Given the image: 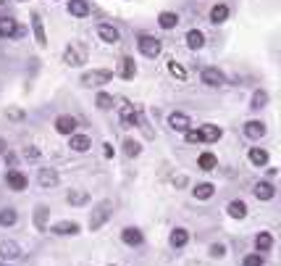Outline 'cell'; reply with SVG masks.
I'll use <instances>...</instances> for the list:
<instances>
[{
    "mask_svg": "<svg viewBox=\"0 0 281 266\" xmlns=\"http://www.w3.org/2000/svg\"><path fill=\"white\" fill-rule=\"evenodd\" d=\"M110 213H113V203H110V200H100L92 209V213H89V229L92 232L103 229V224L110 219Z\"/></svg>",
    "mask_w": 281,
    "mask_h": 266,
    "instance_id": "obj_1",
    "label": "cell"
},
{
    "mask_svg": "<svg viewBox=\"0 0 281 266\" xmlns=\"http://www.w3.org/2000/svg\"><path fill=\"white\" fill-rule=\"evenodd\" d=\"M113 82V71L108 69H92L87 74H82V84L84 87H103V84Z\"/></svg>",
    "mask_w": 281,
    "mask_h": 266,
    "instance_id": "obj_2",
    "label": "cell"
},
{
    "mask_svg": "<svg viewBox=\"0 0 281 266\" xmlns=\"http://www.w3.org/2000/svg\"><path fill=\"white\" fill-rule=\"evenodd\" d=\"M137 48H140L142 56L158 58L160 50H163V42L158 40V37H153V35H140V40H137Z\"/></svg>",
    "mask_w": 281,
    "mask_h": 266,
    "instance_id": "obj_3",
    "label": "cell"
},
{
    "mask_svg": "<svg viewBox=\"0 0 281 266\" xmlns=\"http://www.w3.org/2000/svg\"><path fill=\"white\" fill-rule=\"evenodd\" d=\"M200 79H202V84H208V87H221V84H226L224 71L215 69V66H205V69H202Z\"/></svg>",
    "mask_w": 281,
    "mask_h": 266,
    "instance_id": "obj_4",
    "label": "cell"
},
{
    "mask_svg": "<svg viewBox=\"0 0 281 266\" xmlns=\"http://www.w3.org/2000/svg\"><path fill=\"white\" fill-rule=\"evenodd\" d=\"M168 127H171L174 132H181V134H184L187 129H192V119H189L187 114H181V111H174L171 116H168Z\"/></svg>",
    "mask_w": 281,
    "mask_h": 266,
    "instance_id": "obj_5",
    "label": "cell"
},
{
    "mask_svg": "<svg viewBox=\"0 0 281 266\" xmlns=\"http://www.w3.org/2000/svg\"><path fill=\"white\" fill-rule=\"evenodd\" d=\"M0 258H5V261H16V258H21V248H18V243H14V240H0Z\"/></svg>",
    "mask_w": 281,
    "mask_h": 266,
    "instance_id": "obj_6",
    "label": "cell"
},
{
    "mask_svg": "<svg viewBox=\"0 0 281 266\" xmlns=\"http://www.w3.org/2000/svg\"><path fill=\"white\" fill-rule=\"evenodd\" d=\"M5 185H8L11 187V190H14V192H21V190H27V177H24V174L21 171H16V169H11V171L8 174H5Z\"/></svg>",
    "mask_w": 281,
    "mask_h": 266,
    "instance_id": "obj_7",
    "label": "cell"
},
{
    "mask_svg": "<svg viewBox=\"0 0 281 266\" xmlns=\"http://www.w3.org/2000/svg\"><path fill=\"white\" fill-rule=\"evenodd\" d=\"M97 37H100L103 42H108V45H116L121 40V32L113 27V24H100L97 27Z\"/></svg>",
    "mask_w": 281,
    "mask_h": 266,
    "instance_id": "obj_8",
    "label": "cell"
},
{
    "mask_svg": "<svg viewBox=\"0 0 281 266\" xmlns=\"http://www.w3.org/2000/svg\"><path fill=\"white\" fill-rule=\"evenodd\" d=\"M76 127H79V124H76L74 116H58V119H55V132L58 134H69V137H71V134L76 132Z\"/></svg>",
    "mask_w": 281,
    "mask_h": 266,
    "instance_id": "obj_9",
    "label": "cell"
},
{
    "mask_svg": "<svg viewBox=\"0 0 281 266\" xmlns=\"http://www.w3.org/2000/svg\"><path fill=\"white\" fill-rule=\"evenodd\" d=\"M37 182H40L42 190H50V187H55L58 185V171L55 169H40V174H37Z\"/></svg>",
    "mask_w": 281,
    "mask_h": 266,
    "instance_id": "obj_10",
    "label": "cell"
},
{
    "mask_svg": "<svg viewBox=\"0 0 281 266\" xmlns=\"http://www.w3.org/2000/svg\"><path fill=\"white\" fill-rule=\"evenodd\" d=\"M119 119H121L123 127H134L137 124V108H134V103H121Z\"/></svg>",
    "mask_w": 281,
    "mask_h": 266,
    "instance_id": "obj_11",
    "label": "cell"
},
{
    "mask_svg": "<svg viewBox=\"0 0 281 266\" xmlns=\"http://www.w3.org/2000/svg\"><path fill=\"white\" fill-rule=\"evenodd\" d=\"M197 132H200V140H202V142H218L221 134H224L218 124H202Z\"/></svg>",
    "mask_w": 281,
    "mask_h": 266,
    "instance_id": "obj_12",
    "label": "cell"
},
{
    "mask_svg": "<svg viewBox=\"0 0 281 266\" xmlns=\"http://www.w3.org/2000/svg\"><path fill=\"white\" fill-rule=\"evenodd\" d=\"M168 243H171L174 250H181V248H184V245L189 243V232L184 229V227H176L171 235H168Z\"/></svg>",
    "mask_w": 281,
    "mask_h": 266,
    "instance_id": "obj_13",
    "label": "cell"
},
{
    "mask_svg": "<svg viewBox=\"0 0 281 266\" xmlns=\"http://www.w3.org/2000/svg\"><path fill=\"white\" fill-rule=\"evenodd\" d=\"M121 240L126 245H132V248H137V245H142V240H145V237H142V232L137 229V227H123V229H121Z\"/></svg>",
    "mask_w": 281,
    "mask_h": 266,
    "instance_id": "obj_14",
    "label": "cell"
},
{
    "mask_svg": "<svg viewBox=\"0 0 281 266\" xmlns=\"http://www.w3.org/2000/svg\"><path fill=\"white\" fill-rule=\"evenodd\" d=\"M245 134L250 140H260V137H265V124L263 121H258V119H250L245 124Z\"/></svg>",
    "mask_w": 281,
    "mask_h": 266,
    "instance_id": "obj_15",
    "label": "cell"
},
{
    "mask_svg": "<svg viewBox=\"0 0 281 266\" xmlns=\"http://www.w3.org/2000/svg\"><path fill=\"white\" fill-rule=\"evenodd\" d=\"M32 29H35V40L40 48H45L48 45V35H45V24H42V16L40 14H35L32 16Z\"/></svg>",
    "mask_w": 281,
    "mask_h": 266,
    "instance_id": "obj_16",
    "label": "cell"
},
{
    "mask_svg": "<svg viewBox=\"0 0 281 266\" xmlns=\"http://www.w3.org/2000/svg\"><path fill=\"white\" fill-rule=\"evenodd\" d=\"M69 145H71V151H76V153H87L89 148H92V140H89L87 134H71Z\"/></svg>",
    "mask_w": 281,
    "mask_h": 266,
    "instance_id": "obj_17",
    "label": "cell"
},
{
    "mask_svg": "<svg viewBox=\"0 0 281 266\" xmlns=\"http://www.w3.org/2000/svg\"><path fill=\"white\" fill-rule=\"evenodd\" d=\"M69 14L74 19L89 16V3H87V0H69Z\"/></svg>",
    "mask_w": 281,
    "mask_h": 266,
    "instance_id": "obj_18",
    "label": "cell"
},
{
    "mask_svg": "<svg viewBox=\"0 0 281 266\" xmlns=\"http://www.w3.org/2000/svg\"><path fill=\"white\" fill-rule=\"evenodd\" d=\"M16 19L14 16H0V37H16Z\"/></svg>",
    "mask_w": 281,
    "mask_h": 266,
    "instance_id": "obj_19",
    "label": "cell"
},
{
    "mask_svg": "<svg viewBox=\"0 0 281 266\" xmlns=\"http://www.w3.org/2000/svg\"><path fill=\"white\" fill-rule=\"evenodd\" d=\"M271 248H273V237L268 235V232H258V235H255V250L263 256V253H268Z\"/></svg>",
    "mask_w": 281,
    "mask_h": 266,
    "instance_id": "obj_20",
    "label": "cell"
},
{
    "mask_svg": "<svg viewBox=\"0 0 281 266\" xmlns=\"http://www.w3.org/2000/svg\"><path fill=\"white\" fill-rule=\"evenodd\" d=\"M63 61L69 63V66H79V63H84V50L82 48H66V53H63Z\"/></svg>",
    "mask_w": 281,
    "mask_h": 266,
    "instance_id": "obj_21",
    "label": "cell"
},
{
    "mask_svg": "<svg viewBox=\"0 0 281 266\" xmlns=\"http://www.w3.org/2000/svg\"><path fill=\"white\" fill-rule=\"evenodd\" d=\"M252 192H255V198H258V200H271L273 195H276V187H273L271 182H258Z\"/></svg>",
    "mask_w": 281,
    "mask_h": 266,
    "instance_id": "obj_22",
    "label": "cell"
},
{
    "mask_svg": "<svg viewBox=\"0 0 281 266\" xmlns=\"http://www.w3.org/2000/svg\"><path fill=\"white\" fill-rule=\"evenodd\" d=\"M119 74L123 76V79H134V74H137V63H134V58H129V56H123V58H121Z\"/></svg>",
    "mask_w": 281,
    "mask_h": 266,
    "instance_id": "obj_23",
    "label": "cell"
},
{
    "mask_svg": "<svg viewBox=\"0 0 281 266\" xmlns=\"http://www.w3.org/2000/svg\"><path fill=\"white\" fill-rule=\"evenodd\" d=\"M202 45H205V35H202L200 29H189L187 32V48L189 50H200Z\"/></svg>",
    "mask_w": 281,
    "mask_h": 266,
    "instance_id": "obj_24",
    "label": "cell"
},
{
    "mask_svg": "<svg viewBox=\"0 0 281 266\" xmlns=\"http://www.w3.org/2000/svg\"><path fill=\"white\" fill-rule=\"evenodd\" d=\"M226 213L231 219H245L247 216V206H245V200H231V203L226 206Z\"/></svg>",
    "mask_w": 281,
    "mask_h": 266,
    "instance_id": "obj_25",
    "label": "cell"
},
{
    "mask_svg": "<svg viewBox=\"0 0 281 266\" xmlns=\"http://www.w3.org/2000/svg\"><path fill=\"white\" fill-rule=\"evenodd\" d=\"M247 158H250L252 166H265L268 164V151H263V148H250Z\"/></svg>",
    "mask_w": 281,
    "mask_h": 266,
    "instance_id": "obj_26",
    "label": "cell"
},
{
    "mask_svg": "<svg viewBox=\"0 0 281 266\" xmlns=\"http://www.w3.org/2000/svg\"><path fill=\"white\" fill-rule=\"evenodd\" d=\"M226 19H228V5L226 3H218V5L211 8V21L213 24H224Z\"/></svg>",
    "mask_w": 281,
    "mask_h": 266,
    "instance_id": "obj_27",
    "label": "cell"
},
{
    "mask_svg": "<svg viewBox=\"0 0 281 266\" xmlns=\"http://www.w3.org/2000/svg\"><path fill=\"white\" fill-rule=\"evenodd\" d=\"M213 192H215V187L211 182H200L197 187H192V195L197 198V200H208V198H213Z\"/></svg>",
    "mask_w": 281,
    "mask_h": 266,
    "instance_id": "obj_28",
    "label": "cell"
},
{
    "mask_svg": "<svg viewBox=\"0 0 281 266\" xmlns=\"http://www.w3.org/2000/svg\"><path fill=\"white\" fill-rule=\"evenodd\" d=\"M48 213H50V209H48V206H37V209H35V227H37V229H48Z\"/></svg>",
    "mask_w": 281,
    "mask_h": 266,
    "instance_id": "obj_29",
    "label": "cell"
},
{
    "mask_svg": "<svg viewBox=\"0 0 281 266\" xmlns=\"http://www.w3.org/2000/svg\"><path fill=\"white\" fill-rule=\"evenodd\" d=\"M55 235H79V224L76 222H58L53 227Z\"/></svg>",
    "mask_w": 281,
    "mask_h": 266,
    "instance_id": "obj_30",
    "label": "cell"
},
{
    "mask_svg": "<svg viewBox=\"0 0 281 266\" xmlns=\"http://www.w3.org/2000/svg\"><path fill=\"white\" fill-rule=\"evenodd\" d=\"M18 222V213H16V209H0V227H14Z\"/></svg>",
    "mask_w": 281,
    "mask_h": 266,
    "instance_id": "obj_31",
    "label": "cell"
},
{
    "mask_svg": "<svg viewBox=\"0 0 281 266\" xmlns=\"http://www.w3.org/2000/svg\"><path fill=\"white\" fill-rule=\"evenodd\" d=\"M158 24H160V29H174L176 24H179V16H176L174 11H163L158 16Z\"/></svg>",
    "mask_w": 281,
    "mask_h": 266,
    "instance_id": "obj_32",
    "label": "cell"
},
{
    "mask_svg": "<svg viewBox=\"0 0 281 266\" xmlns=\"http://www.w3.org/2000/svg\"><path fill=\"white\" fill-rule=\"evenodd\" d=\"M197 166L202 169V171H211V169H215V166H218V158H215L213 153H200Z\"/></svg>",
    "mask_w": 281,
    "mask_h": 266,
    "instance_id": "obj_33",
    "label": "cell"
},
{
    "mask_svg": "<svg viewBox=\"0 0 281 266\" xmlns=\"http://www.w3.org/2000/svg\"><path fill=\"white\" fill-rule=\"evenodd\" d=\"M66 200H69L71 206H84V203L89 200V195H87L84 190H71L69 195H66Z\"/></svg>",
    "mask_w": 281,
    "mask_h": 266,
    "instance_id": "obj_34",
    "label": "cell"
},
{
    "mask_svg": "<svg viewBox=\"0 0 281 266\" xmlns=\"http://www.w3.org/2000/svg\"><path fill=\"white\" fill-rule=\"evenodd\" d=\"M168 71H171V76H176L179 82H184V79H187V69L181 66L179 61H168Z\"/></svg>",
    "mask_w": 281,
    "mask_h": 266,
    "instance_id": "obj_35",
    "label": "cell"
},
{
    "mask_svg": "<svg viewBox=\"0 0 281 266\" xmlns=\"http://www.w3.org/2000/svg\"><path fill=\"white\" fill-rule=\"evenodd\" d=\"M123 153H126L129 158H134V155L142 153V145L137 140H126V142H123Z\"/></svg>",
    "mask_w": 281,
    "mask_h": 266,
    "instance_id": "obj_36",
    "label": "cell"
},
{
    "mask_svg": "<svg viewBox=\"0 0 281 266\" xmlns=\"http://www.w3.org/2000/svg\"><path fill=\"white\" fill-rule=\"evenodd\" d=\"M95 106L100 108V111H108V108H113V98H110L108 93H100V95L95 98Z\"/></svg>",
    "mask_w": 281,
    "mask_h": 266,
    "instance_id": "obj_37",
    "label": "cell"
},
{
    "mask_svg": "<svg viewBox=\"0 0 281 266\" xmlns=\"http://www.w3.org/2000/svg\"><path fill=\"white\" fill-rule=\"evenodd\" d=\"M265 103H268V93H265V90H258V93L252 95V103H250V106L258 111V108H263Z\"/></svg>",
    "mask_w": 281,
    "mask_h": 266,
    "instance_id": "obj_38",
    "label": "cell"
},
{
    "mask_svg": "<svg viewBox=\"0 0 281 266\" xmlns=\"http://www.w3.org/2000/svg\"><path fill=\"white\" fill-rule=\"evenodd\" d=\"M242 266H265V258L260 256V253H250V256H245Z\"/></svg>",
    "mask_w": 281,
    "mask_h": 266,
    "instance_id": "obj_39",
    "label": "cell"
},
{
    "mask_svg": "<svg viewBox=\"0 0 281 266\" xmlns=\"http://www.w3.org/2000/svg\"><path fill=\"white\" fill-rule=\"evenodd\" d=\"M211 256H213V258H224V256H226V245L213 243V245H211Z\"/></svg>",
    "mask_w": 281,
    "mask_h": 266,
    "instance_id": "obj_40",
    "label": "cell"
},
{
    "mask_svg": "<svg viewBox=\"0 0 281 266\" xmlns=\"http://www.w3.org/2000/svg\"><path fill=\"white\" fill-rule=\"evenodd\" d=\"M184 137H187V142H192V145H194V142H202L197 129H187V132H184Z\"/></svg>",
    "mask_w": 281,
    "mask_h": 266,
    "instance_id": "obj_41",
    "label": "cell"
},
{
    "mask_svg": "<svg viewBox=\"0 0 281 266\" xmlns=\"http://www.w3.org/2000/svg\"><path fill=\"white\" fill-rule=\"evenodd\" d=\"M5 114H8V119H14V121H21L24 119V111H18V108H8Z\"/></svg>",
    "mask_w": 281,
    "mask_h": 266,
    "instance_id": "obj_42",
    "label": "cell"
},
{
    "mask_svg": "<svg viewBox=\"0 0 281 266\" xmlns=\"http://www.w3.org/2000/svg\"><path fill=\"white\" fill-rule=\"evenodd\" d=\"M24 155H27V158H37L40 153H37V148H24Z\"/></svg>",
    "mask_w": 281,
    "mask_h": 266,
    "instance_id": "obj_43",
    "label": "cell"
},
{
    "mask_svg": "<svg viewBox=\"0 0 281 266\" xmlns=\"http://www.w3.org/2000/svg\"><path fill=\"white\" fill-rule=\"evenodd\" d=\"M174 185H187V177L181 174V177H174Z\"/></svg>",
    "mask_w": 281,
    "mask_h": 266,
    "instance_id": "obj_44",
    "label": "cell"
},
{
    "mask_svg": "<svg viewBox=\"0 0 281 266\" xmlns=\"http://www.w3.org/2000/svg\"><path fill=\"white\" fill-rule=\"evenodd\" d=\"M103 155H105V158H110V155H113V148L105 145V148H103Z\"/></svg>",
    "mask_w": 281,
    "mask_h": 266,
    "instance_id": "obj_45",
    "label": "cell"
},
{
    "mask_svg": "<svg viewBox=\"0 0 281 266\" xmlns=\"http://www.w3.org/2000/svg\"><path fill=\"white\" fill-rule=\"evenodd\" d=\"M0 151H5V142L3 140H0Z\"/></svg>",
    "mask_w": 281,
    "mask_h": 266,
    "instance_id": "obj_46",
    "label": "cell"
},
{
    "mask_svg": "<svg viewBox=\"0 0 281 266\" xmlns=\"http://www.w3.org/2000/svg\"><path fill=\"white\" fill-rule=\"evenodd\" d=\"M110 266H113V264H110Z\"/></svg>",
    "mask_w": 281,
    "mask_h": 266,
    "instance_id": "obj_47",
    "label": "cell"
}]
</instances>
